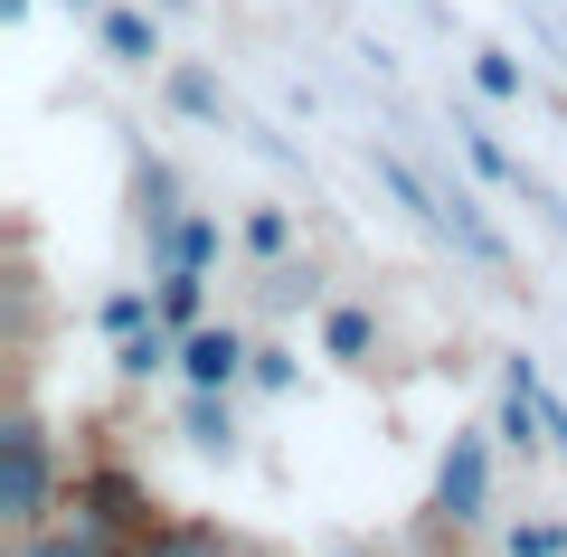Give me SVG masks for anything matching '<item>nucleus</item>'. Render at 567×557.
<instances>
[{"label": "nucleus", "mask_w": 567, "mask_h": 557, "mask_svg": "<svg viewBox=\"0 0 567 557\" xmlns=\"http://www.w3.org/2000/svg\"><path fill=\"white\" fill-rule=\"evenodd\" d=\"M350 557H398V548H350Z\"/></svg>", "instance_id": "a211bd4d"}, {"label": "nucleus", "mask_w": 567, "mask_h": 557, "mask_svg": "<svg viewBox=\"0 0 567 557\" xmlns=\"http://www.w3.org/2000/svg\"><path fill=\"white\" fill-rule=\"evenodd\" d=\"M10 557H133V548H123L104 519H85L76 501H66V519H48V529H20V538H10Z\"/></svg>", "instance_id": "7ed1b4c3"}, {"label": "nucleus", "mask_w": 567, "mask_h": 557, "mask_svg": "<svg viewBox=\"0 0 567 557\" xmlns=\"http://www.w3.org/2000/svg\"><path fill=\"white\" fill-rule=\"evenodd\" d=\"M511 557H567V529L558 519H520L511 529Z\"/></svg>", "instance_id": "ddd939ff"}, {"label": "nucleus", "mask_w": 567, "mask_h": 557, "mask_svg": "<svg viewBox=\"0 0 567 557\" xmlns=\"http://www.w3.org/2000/svg\"><path fill=\"white\" fill-rule=\"evenodd\" d=\"M464 152H473V171H483V179H520V171H511V152L492 133H473V123H464Z\"/></svg>", "instance_id": "dca6fc26"}, {"label": "nucleus", "mask_w": 567, "mask_h": 557, "mask_svg": "<svg viewBox=\"0 0 567 557\" xmlns=\"http://www.w3.org/2000/svg\"><path fill=\"white\" fill-rule=\"evenodd\" d=\"M48 510H58V435H48L39 406H10L0 416V529H48Z\"/></svg>", "instance_id": "f257e3e1"}, {"label": "nucleus", "mask_w": 567, "mask_h": 557, "mask_svg": "<svg viewBox=\"0 0 567 557\" xmlns=\"http://www.w3.org/2000/svg\"><path fill=\"white\" fill-rule=\"evenodd\" d=\"M181 425H189V444H199V454H227V444H237V416H227V388H189Z\"/></svg>", "instance_id": "0eeeda50"}, {"label": "nucleus", "mask_w": 567, "mask_h": 557, "mask_svg": "<svg viewBox=\"0 0 567 557\" xmlns=\"http://www.w3.org/2000/svg\"><path fill=\"white\" fill-rule=\"evenodd\" d=\"M322 350H331V359H369V350H379V321L341 302V312H322Z\"/></svg>", "instance_id": "9b49d317"}, {"label": "nucleus", "mask_w": 567, "mask_h": 557, "mask_svg": "<svg viewBox=\"0 0 567 557\" xmlns=\"http://www.w3.org/2000/svg\"><path fill=\"white\" fill-rule=\"evenodd\" d=\"M246 246H256V256H284V246H293V218H284V208H256V218H246Z\"/></svg>", "instance_id": "2eb2a0df"}, {"label": "nucleus", "mask_w": 567, "mask_h": 557, "mask_svg": "<svg viewBox=\"0 0 567 557\" xmlns=\"http://www.w3.org/2000/svg\"><path fill=\"white\" fill-rule=\"evenodd\" d=\"M76 10H95V0H76Z\"/></svg>", "instance_id": "6ab92c4d"}, {"label": "nucleus", "mask_w": 567, "mask_h": 557, "mask_svg": "<svg viewBox=\"0 0 567 557\" xmlns=\"http://www.w3.org/2000/svg\"><path fill=\"white\" fill-rule=\"evenodd\" d=\"M104 58H114V66H152V58H162V29H152V20H142V10H104Z\"/></svg>", "instance_id": "423d86ee"}, {"label": "nucleus", "mask_w": 567, "mask_h": 557, "mask_svg": "<svg viewBox=\"0 0 567 557\" xmlns=\"http://www.w3.org/2000/svg\"><path fill=\"white\" fill-rule=\"evenodd\" d=\"M142 321H162V302H152V293H114V302H104V331H142Z\"/></svg>", "instance_id": "4468645a"}, {"label": "nucleus", "mask_w": 567, "mask_h": 557, "mask_svg": "<svg viewBox=\"0 0 567 557\" xmlns=\"http://www.w3.org/2000/svg\"><path fill=\"white\" fill-rule=\"evenodd\" d=\"M218 246H227V227H218V218H199V208H181V218L162 227V265H208Z\"/></svg>", "instance_id": "6e6552de"}, {"label": "nucleus", "mask_w": 567, "mask_h": 557, "mask_svg": "<svg viewBox=\"0 0 567 557\" xmlns=\"http://www.w3.org/2000/svg\"><path fill=\"white\" fill-rule=\"evenodd\" d=\"M171 104H181L189 123H227V95H218L208 66H171Z\"/></svg>", "instance_id": "1a4fd4ad"}, {"label": "nucleus", "mask_w": 567, "mask_h": 557, "mask_svg": "<svg viewBox=\"0 0 567 557\" xmlns=\"http://www.w3.org/2000/svg\"><path fill=\"white\" fill-rule=\"evenodd\" d=\"M435 510H445L454 529L492 510V444L483 435H454L445 444V463H435Z\"/></svg>", "instance_id": "f03ea898"}, {"label": "nucleus", "mask_w": 567, "mask_h": 557, "mask_svg": "<svg viewBox=\"0 0 567 557\" xmlns=\"http://www.w3.org/2000/svg\"><path fill=\"white\" fill-rule=\"evenodd\" d=\"M246 369H256L246 331H218V321H199V331L181 340V379H189V388H237Z\"/></svg>", "instance_id": "20e7f679"}, {"label": "nucleus", "mask_w": 567, "mask_h": 557, "mask_svg": "<svg viewBox=\"0 0 567 557\" xmlns=\"http://www.w3.org/2000/svg\"><path fill=\"white\" fill-rule=\"evenodd\" d=\"M152 302H162V321L189 340L199 312H208V265H162V293H152Z\"/></svg>", "instance_id": "39448f33"}, {"label": "nucleus", "mask_w": 567, "mask_h": 557, "mask_svg": "<svg viewBox=\"0 0 567 557\" xmlns=\"http://www.w3.org/2000/svg\"><path fill=\"white\" fill-rule=\"evenodd\" d=\"M246 379H265V388H293V359H284V350H256V369H246Z\"/></svg>", "instance_id": "f3484780"}, {"label": "nucleus", "mask_w": 567, "mask_h": 557, "mask_svg": "<svg viewBox=\"0 0 567 557\" xmlns=\"http://www.w3.org/2000/svg\"><path fill=\"white\" fill-rule=\"evenodd\" d=\"M473 85H483L492 104H520V95H529V76H520L511 48H473Z\"/></svg>", "instance_id": "9d476101"}, {"label": "nucleus", "mask_w": 567, "mask_h": 557, "mask_svg": "<svg viewBox=\"0 0 567 557\" xmlns=\"http://www.w3.org/2000/svg\"><path fill=\"white\" fill-rule=\"evenodd\" d=\"M445 227H454V237H464V246H473V256H483V265H511L502 227H492V218H483V208H473V199H454V208H445Z\"/></svg>", "instance_id": "f8f14e48"}]
</instances>
